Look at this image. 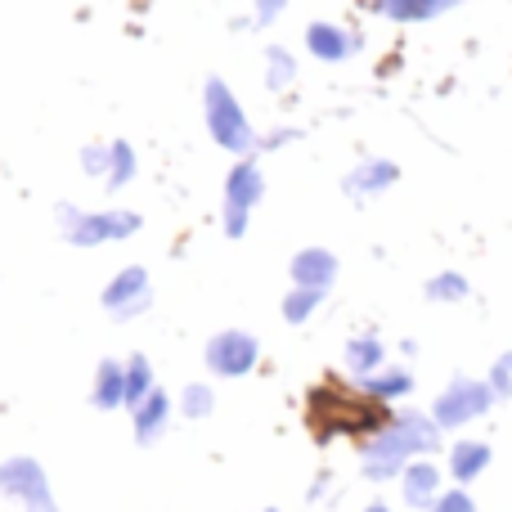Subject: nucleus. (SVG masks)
Listing matches in <instances>:
<instances>
[{
    "label": "nucleus",
    "instance_id": "423d86ee",
    "mask_svg": "<svg viewBox=\"0 0 512 512\" xmlns=\"http://www.w3.org/2000/svg\"><path fill=\"white\" fill-rule=\"evenodd\" d=\"M490 405H495V391H490V382L459 373V378H450V387H445L441 396L432 400V423L441 427V432H454V427H468L472 418L490 414Z\"/></svg>",
    "mask_w": 512,
    "mask_h": 512
},
{
    "label": "nucleus",
    "instance_id": "a878e982",
    "mask_svg": "<svg viewBox=\"0 0 512 512\" xmlns=\"http://www.w3.org/2000/svg\"><path fill=\"white\" fill-rule=\"evenodd\" d=\"M77 167H81V176H86V180H99V185H104V176H108V144L104 140H86L77 149Z\"/></svg>",
    "mask_w": 512,
    "mask_h": 512
},
{
    "label": "nucleus",
    "instance_id": "393cba45",
    "mask_svg": "<svg viewBox=\"0 0 512 512\" xmlns=\"http://www.w3.org/2000/svg\"><path fill=\"white\" fill-rule=\"evenodd\" d=\"M176 409L185 418H207L216 409V391H212V382H185V387H180V400H176Z\"/></svg>",
    "mask_w": 512,
    "mask_h": 512
},
{
    "label": "nucleus",
    "instance_id": "c85d7f7f",
    "mask_svg": "<svg viewBox=\"0 0 512 512\" xmlns=\"http://www.w3.org/2000/svg\"><path fill=\"white\" fill-rule=\"evenodd\" d=\"M486 382H490V391H495V400H508L512 396V351H504L495 364H490Z\"/></svg>",
    "mask_w": 512,
    "mask_h": 512
},
{
    "label": "nucleus",
    "instance_id": "9d476101",
    "mask_svg": "<svg viewBox=\"0 0 512 512\" xmlns=\"http://www.w3.org/2000/svg\"><path fill=\"white\" fill-rule=\"evenodd\" d=\"M301 45H306V54L315 63L337 68V63H351L355 54L364 50V32L351 23H337V18H315V23H306V32H301Z\"/></svg>",
    "mask_w": 512,
    "mask_h": 512
},
{
    "label": "nucleus",
    "instance_id": "0eeeda50",
    "mask_svg": "<svg viewBox=\"0 0 512 512\" xmlns=\"http://www.w3.org/2000/svg\"><path fill=\"white\" fill-rule=\"evenodd\" d=\"M99 306H104V315L117 319V324H131V319L149 315V306H153V274L144 270V265H122V270L104 283Z\"/></svg>",
    "mask_w": 512,
    "mask_h": 512
},
{
    "label": "nucleus",
    "instance_id": "9b49d317",
    "mask_svg": "<svg viewBox=\"0 0 512 512\" xmlns=\"http://www.w3.org/2000/svg\"><path fill=\"white\" fill-rule=\"evenodd\" d=\"M400 162L396 158H382V153H369V158H360L351 171L342 176V194L355 198V203H369V198H382L391 194V189L400 185Z\"/></svg>",
    "mask_w": 512,
    "mask_h": 512
},
{
    "label": "nucleus",
    "instance_id": "4468645a",
    "mask_svg": "<svg viewBox=\"0 0 512 512\" xmlns=\"http://www.w3.org/2000/svg\"><path fill=\"white\" fill-rule=\"evenodd\" d=\"M171 414H176V405H171V396L167 391H149V396L140 400V405L131 409V432H135V441L140 445H153V441H162L167 436V427H171Z\"/></svg>",
    "mask_w": 512,
    "mask_h": 512
},
{
    "label": "nucleus",
    "instance_id": "6ab92c4d",
    "mask_svg": "<svg viewBox=\"0 0 512 512\" xmlns=\"http://www.w3.org/2000/svg\"><path fill=\"white\" fill-rule=\"evenodd\" d=\"M140 176V153H135L131 140H108V176H104V189L108 194H122V189L135 185Z\"/></svg>",
    "mask_w": 512,
    "mask_h": 512
},
{
    "label": "nucleus",
    "instance_id": "412c9836",
    "mask_svg": "<svg viewBox=\"0 0 512 512\" xmlns=\"http://www.w3.org/2000/svg\"><path fill=\"white\" fill-rule=\"evenodd\" d=\"M360 387L369 391L373 400H382V405H396V400L414 396V373H409V369H400V364H387V369L369 373V378H364Z\"/></svg>",
    "mask_w": 512,
    "mask_h": 512
},
{
    "label": "nucleus",
    "instance_id": "a211bd4d",
    "mask_svg": "<svg viewBox=\"0 0 512 512\" xmlns=\"http://www.w3.org/2000/svg\"><path fill=\"white\" fill-rule=\"evenodd\" d=\"M90 405L113 414V409H126V364L122 360H99L95 382H90Z\"/></svg>",
    "mask_w": 512,
    "mask_h": 512
},
{
    "label": "nucleus",
    "instance_id": "39448f33",
    "mask_svg": "<svg viewBox=\"0 0 512 512\" xmlns=\"http://www.w3.org/2000/svg\"><path fill=\"white\" fill-rule=\"evenodd\" d=\"M265 189H270V180H265V167L256 153L230 162V171L221 180V234L225 239H248L252 212L265 203Z\"/></svg>",
    "mask_w": 512,
    "mask_h": 512
},
{
    "label": "nucleus",
    "instance_id": "cd10ccee",
    "mask_svg": "<svg viewBox=\"0 0 512 512\" xmlns=\"http://www.w3.org/2000/svg\"><path fill=\"white\" fill-rule=\"evenodd\" d=\"M288 5H292V0H252L248 23L256 27V32H265V27H274L283 14H288Z\"/></svg>",
    "mask_w": 512,
    "mask_h": 512
},
{
    "label": "nucleus",
    "instance_id": "bb28decb",
    "mask_svg": "<svg viewBox=\"0 0 512 512\" xmlns=\"http://www.w3.org/2000/svg\"><path fill=\"white\" fill-rule=\"evenodd\" d=\"M301 126H270V131H261V140H256V158H265V153H283L288 144L301 140Z\"/></svg>",
    "mask_w": 512,
    "mask_h": 512
},
{
    "label": "nucleus",
    "instance_id": "6e6552de",
    "mask_svg": "<svg viewBox=\"0 0 512 512\" xmlns=\"http://www.w3.org/2000/svg\"><path fill=\"white\" fill-rule=\"evenodd\" d=\"M0 495H9L23 512H59L45 468L27 454H14V459L0 463Z\"/></svg>",
    "mask_w": 512,
    "mask_h": 512
},
{
    "label": "nucleus",
    "instance_id": "c756f323",
    "mask_svg": "<svg viewBox=\"0 0 512 512\" xmlns=\"http://www.w3.org/2000/svg\"><path fill=\"white\" fill-rule=\"evenodd\" d=\"M432 512H477V504H472L468 490H445V495L432 504Z\"/></svg>",
    "mask_w": 512,
    "mask_h": 512
},
{
    "label": "nucleus",
    "instance_id": "20e7f679",
    "mask_svg": "<svg viewBox=\"0 0 512 512\" xmlns=\"http://www.w3.org/2000/svg\"><path fill=\"white\" fill-rule=\"evenodd\" d=\"M54 225H59L68 248H108V243H126L144 230V216L131 207H77V203H59L54 207Z\"/></svg>",
    "mask_w": 512,
    "mask_h": 512
},
{
    "label": "nucleus",
    "instance_id": "4be33fe9",
    "mask_svg": "<svg viewBox=\"0 0 512 512\" xmlns=\"http://www.w3.org/2000/svg\"><path fill=\"white\" fill-rule=\"evenodd\" d=\"M423 297L436 301V306H459V301L472 297V283L463 270H436L432 279L423 283Z\"/></svg>",
    "mask_w": 512,
    "mask_h": 512
},
{
    "label": "nucleus",
    "instance_id": "7c9ffc66",
    "mask_svg": "<svg viewBox=\"0 0 512 512\" xmlns=\"http://www.w3.org/2000/svg\"><path fill=\"white\" fill-rule=\"evenodd\" d=\"M364 512H391L387 504H369V508H364Z\"/></svg>",
    "mask_w": 512,
    "mask_h": 512
},
{
    "label": "nucleus",
    "instance_id": "f03ea898",
    "mask_svg": "<svg viewBox=\"0 0 512 512\" xmlns=\"http://www.w3.org/2000/svg\"><path fill=\"white\" fill-rule=\"evenodd\" d=\"M441 445V427L432 423V414H418V409H400L391 414V423L378 436L360 445V463L369 481H391L409 468L414 459L432 454Z\"/></svg>",
    "mask_w": 512,
    "mask_h": 512
},
{
    "label": "nucleus",
    "instance_id": "2f4dec72",
    "mask_svg": "<svg viewBox=\"0 0 512 512\" xmlns=\"http://www.w3.org/2000/svg\"><path fill=\"white\" fill-rule=\"evenodd\" d=\"M261 512H274V508H261Z\"/></svg>",
    "mask_w": 512,
    "mask_h": 512
},
{
    "label": "nucleus",
    "instance_id": "2eb2a0df",
    "mask_svg": "<svg viewBox=\"0 0 512 512\" xmlns=\"http://www.w3.org/2000/svg\"><path fill=\"white\" fill-rule=\"evenodd\" d=\"M301 81V59L297 50H288V45L270 41L261 54V86L270 90V95H288L292 86Z\"/></svg>",
    "mask_w": 512,
    "mask_h": 512
},
{
    "label": "nucleus",
    "instance_id": "7ed1b4c3",
    "mask_svg": "<svg viewBox=\"0 0 512 512\" xmlns=\"http://www.w3.org/2000/svg\"><path fill=\"white\" fill-rule=\"evenodd\" d=\"M203 126H207V140H212L216 149H225L230 158H252L256 140H261V131H256V122L248 117V108H243L239 90H234L221 72H212V77L203 81Z\"/></svg>",
    "mask_w": 512,
    "mask_h": 512
},
{
    "label": "nucleus",
    "instance_id": "f3484780",
    "mask_svg": "<svg viewBox=\"0 0 512 512\" xmlns=\"http://www.w3.org/2000/svg\"><path fill=\"white\" fill-rule=\"evenodd\" d=\"M400 495H405L409 508H427L441 499V472H436V463L427 459H414L405 472H400Z\"/></svg>",
    "mask_w": 512,
    "mask_h": 512
},
{
    "label": "nucleus",
    "instance_id": "ddd939ff",
    "mask_svg": "<svg viewBox=\"0 0 512 512\" xmlns=\"http://www.w3.org/2000/svg\"><path fill=\"white\" fill-rule=\"evenodd\" d=\"M337 274H342V261H337V252H328V248H301V252H292V261H288L292 288L328 292L337 283Z\"/></svg>",
    "mask_w": 512,
    "mask_h": 512
},
{
    "label": "nucleus",
    "instance_id": "1a4fd4ad",
    "mask_svg": "<svg viewBox=\"0 0 512 512\" xmlns=\"http://www.w3.org/2000/svg\"><path fill=\"white\" fill-rule=\"evenodd\" d=\"M203 360L216 378H248V373L261 364V342L248 328H221V333L207 337Z\"/></svg>",
    "mask_w": 512,
    "mask_h": 512
},
{
    "label": "nucleus",
    "instance_id": "f257e3e1",
    "mask_svg": "<svg viewBox=\"0 0 512 512\" xmlns=\"http://www.w3.org/2000/svg\"><path fill=\"white\" fill-rule=\"evenodd\" d=\"M391 414H396L391 405L373 400L360 382H346L337 373L319 378L306 391V427L319 445H333V441L364 445L369 436H378L391 423Z\"/></svg>",
    "mask_w": 512,
    "mask_h": 512
},
{
    "label": "nucleus",
    "instance_id": "5701e85b",
    "mask_svg": "<svg viewBox=\"0 0 512 512\" xmlns=\"http://www.w3.org/2000/svg\"><path fill=\"white\" fill-rule=\"evenodd\" d=\"M328 301V292H315V288H288L283 292V301H279V315H283V324H292V328H301V324H310V319L319 315V306Z\"/></svg>",
    "mask_w": 512,
    "mask_h": 512
},
{
    "label": "nucleus",
    "instance_id": "b1692460",
    "mask_svg": "<svg viewBox=\"0 0 512 512\" xmlns=\"http://www.w3.org/2000/svg\"><path fill=\"white\" fill-rule=\"evenodd\" d=\"M126 409H135L149 391H158V378H153V364H149V355L144 351H135V355H126Z\"/></svg>",
    "mask_w": 512,
    "mask_h": 512
},
{
    "label": "nucleus",
    "instance_id": "f8f14e48",
    "mask_svg": "<svg viewBox=\"0 0 512 512\" xmlns=\"http://www.w3.org/2000/svg\"><path fill=\"white\" fill-rule=\"evenodd\" d=\"M463 0H364L373 18L391 27H423V23H436V18L454 14Z\"/></svg>",
    "mask_w": 512,
    "mask_h": 512
},
{
    "label": "nucleus",
    "instance_id": "dca6fc26",
    "mask_svg": "<svg viewBox=\"0 0 512 512\" xmlns=\"http://www.w3.org/2000/svg\"><path fill=\"white\" fill-rule=\"evenodd\" d=\"M342 364H346V373H351V382H364L369 373L387 369V342H382L378 333H355L342 351Z\"/></svg>",
    "mask_w": 512,
    "mask_h": 512
},
{
    "label": "nucleus",
    "instance_id": "aec40b11",
    "mask_svg": "<svg viewBox=\"0 0 512 512\" xmlns=\"http://www.w3.org/2000/svg\"><path fill=\"white\" fill-rule=\"evenodd\" d=\"M490 459H495V450H490L486 441H454L450 445V477L454 481H477L481 472L490 468Z\"/></svg>",
    "mask_w": 512,
    "mask_h": 512
}]
</instances>
